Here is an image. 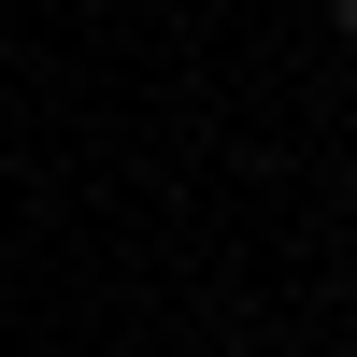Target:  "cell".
<instances>
[{"label":"cell","instance_id":"cell-1","mask_svg":"<svg viewBox=\"0 0 357 357\" xmlns=\"http://www.w3.org/2000/svg\"><path fill=\"white\" fill-rule=\"evenodd\" d=\"M329 15H343V29H357V0H329Z\"/></svg>","mask_w":357,"mask_h":357}]
</instances>
